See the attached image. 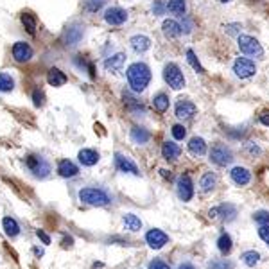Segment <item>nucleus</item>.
<instances>
[{
	"instance_id": "f257e3e1",
	"label": "nucleus",
	"mask_w": 269,
	"mask_h": 269,
	"mask_svg": "<svg viewBox=\"0 0 269 269\" xmlns=\"http://www.w3.org/2000/svg\"><path fill=\"white\" fill-rule=\"evenodd\" d=\"M126 75H128V83L131 86V90L137 93L144 92L149 83H151V68L145 63H142V61L129 65L128 70H126Z\"/></svg>"
},
{
	"instance_id": "f03ea898",
	"label": "nucleus",
	"mask_w": 269,
	"mask_h": 269,
	"mask_svg": "<svg viewBox=\"0 0 269 269\" xmlns=\"http://www.w3.org/2000/svg\"><path fill=\"white\" fill-rule=\"evenodd\" d=\"M79 201L90 206H108L113 199H111V196L108 194L104 188L83 187L81 190H79Z\"/></svg>"
},
{
	"instance_id": "7ed1b4c3",
	"label": "nucleus",
	"mask_w": 269,
	"mask_h": 269,
	"mask_svg": "<svg viewBox=\"0 0 269 269\" xmlns=\"http://www.w3.org/2000/svg\"><path fill=\"white\" fill-rule=\"evenodd\" d=\"M25 167H27L29 172H31L32 176L40 178V180L47 178L50 174V170H52L50 163L47 162L45 158H42V156H36V155H29L27 158H25Z\"/></svg>"
},
{
	"instance_id": "20e7f679",
	"label": "nucleus",
	"mask_w": 269,
	"mask_h": 269,
	"mask_svg": "<svg viewBox=\"0 0 269 269\" xmlns=\"http://www.w3.org/2000/svg\"><path fill=\"white\" fill-rule=\"evenodd\" d=\"M210 162L219 167H226L234 162V152H232V149L228 147L226 144L217 142V144H214L212 149H210Z\"/></svg>"
},
{
	"instance_id": "39448f33",
	"label": "nucleus",
	"mask_w": 269,
	"mask_h": 269,
	"mask_svg": "<svg viewBox=\"0 0 269 269\" xmlns=\"http://www.w3.org/2000/svg\"><path fill=\"white\" fill-rule=\"evenodd\" d=\"M163 79L172 90H181L185 86V75L176 63H167L163 68Z\"/></svg>"
},
{
	"instance_id": "423d86ee",
	"label": "nucleus",
	"mask_w": 269,
	"mask_h": 269,
	"mask_svg": "<svg viewBox=\"0 0 269 269\" xmlns=\"http://www.w3.org/2000/svg\"><path fill=\"white\" fill-rule=\"evenodd\" d=\"M239 50L246 56H252V57H262L264 56V49L262 45L259 43V40H255L253 36L248 34H242L239 36Z\"/></svg>"
},
{
	"instance_id": "0eeeda50",
	"label": "nucleus",
	"mask_w": 269,
	"mask_h": 269,
	"mask_svg": "<svg viewBox=\"0 0 269 269\" xmlns=\"http://www.w3.org/2000/svg\"><path fill=\"white\" fill-rule=\"evenodd\" d=\"M208 217L210 219H221L223 223H232L237 217V206L232 205V203H223V205L210 208Z\"/></svg>"
},
{
	"instance_id": "6e6552de",
	"label": "nucleus",
	"mask_w": 269,
	"mask_h": 269,
	"mask_svg": "<svg viewBox=\"0 0 269 269\" xmlns=\"http://www.w3.org/2000/svg\"><path fill=\"white\" fill-rule=\"evenodd\" d=\"M176 192L181 201H190V199L194 198V183H192V178L188 176V174H181V176L178 178Z\"/></svg>"
},
{
	"instance_id": "1a4fd4ad",
	"label": "nucleus",
	"mask_w": 269,
	"mask_h": 269,
	"mask_svg": "<svg viewBox=\"0 0 269 269\" xmlns=\"http://www.w3.org/2000/svg\"><path fill=\"white\" fill-rule=\"evenodd\" d=\"M234 72L237 78L248 79V78H252V75H255L257 67L252 60H248V57H237L234 63Z\"/></svg>"
},
{
	"instance_id": "9d476101",
	"label": "nucleus",
	"mask_w": 269,
	"mask_h": 269,
	"mask_svg": "<svg viewBox=\"0 0 269 269\" xmlns=\"http://www.w3.org/2000/svg\"><path fill=\"white\" fill-rule=\"evenodd\" d=\"M115 167H117L119 172L140 176V169L137 167V163H134L129 156L122 155V152H115Z\"/></svg>"
},
{
	"instance_id": "9b49d317",
	"label": "nucleus",
	"mask_w": 269,
	"mask_h": 269,
	"mask_svg": "<svg viewBox=\"0 0 269 269\" xmlns=\"http://www.w3.org/2000/svg\"><path fill=\"white\" fill-rule=\"evenodd\" d=\"M145 242L149 244V248L162 249L163 246L169 242V235L163 230H160V228H152V230H149L147 234H145Z\"/></svg>"
},
{
	"instance_id": "f8f14e48",
	"label": "nucleus",
	"mask_w": 269,
	"mask_h": 269,
	"mask_svg": "<svg viewBox=\"0 0 269 269\" xmlns=\"http://www.w3.org/2000/svg\"><path fill=\"white\" fill-rule=\"evenodd\" d=\"M32 47L29 45V43L25 42H16L13 45V57L14 61H18V63H27V61H31L32 57Z\"/></svg>"
},
{
	"instance_id": "ddd939ff",
	"label": "nucleus",
	"mask_w": 269,
	"mask_h": 269,
	"mask_svg": "<svg viewBox=\"0 0 269 269\" xmlns=\"http://www.w3.org/2000/svg\"><path fill=\"white\" fill-rule=\"evenodd\" d=\"M104 20H106V24L117 27V25H122L128 20V11L122 9V7H110V9H106V13H104Z\"/></svg>"
},
{
	"instance_id": "4468645a",
	"label": "nucleus",
	"mask_w": 269,
	"mask_h": 269,
	"mask_svg": "<svg viewBox=\"0 0 269 269\" xmlns=\"http://www.w3.org/2000/svg\"><path fill=\"white\" fill-rule=\"evenodd\" d=\"M83 34H85V29L81 25H70L63 34V43L67 47H75L83 40Z\"/></svg>"
},
{
	"instance_id": "2eb2a0df",
	"label": "nucleus",
	"mask_w": 269,
	"mask_h": 269,
	"mask_svg": "<svg viewBox=\"0 0 269 269\" xmlns=\"http://www.w3.org/2000/svg\"><path fill=\"white\" fill-rule=\"evenodd\" d=\"M174 111H176V117L178 119H190L192 115L198 111V108H196V104L190 103V101L180 99L176 103V108H174Z\"/></svg>"
},
{
	"instance_id": "dca6fc26",
	"label": "nucleus",
	"mask_w": 269,
	"mask_h": 269,
	"mask_svg": "<svg viewBox=\"0 0 269 269\" xmlns=\"http://www.w3.org/2000/svg\"><path fill=\"white\" fill-rule=\"evenodd\" d=\"M230 178L235 185L244 187V185H248L249 181H252V172H249L246 167H234L230 172Z\"/></svg>"
},
{
	"instance_id": "f3484780",
	"label": "nucleus",
	"mask_w": 269,
	"mask_h": 269,
	"mask_svg": "<svg viewBox=\"0 0 269 269\" xmlns=\"http://www.w3.org/2000/svg\"><path fill=\"white\" fill-rule=\"evenodd\" d=\"M57 174H60L61 178H74L79 174V167L75 165L72 160H61V162L57 163Z\"/></svg>"
},
{
	"instance_id": "a211bd4d",
	"label": "nucleus",
	"mask_w": 269,
	"mask_h": 269,
	"mask_svg": "<svg viewBox=\"0 0 269 269\" xmlns=\"http://www.w3.org/2000/svg\"><path fill=\"white\" fill-rule=\"evenodd\" d=\"M129 43H131V49L137 54H144L151 49V40L145 34H134L133 38L129 40Z\"/></svg>"
},
{
	"instance_id": "6ab92c4d",
	"label": "nucleus",
	"mask_w": 269,
	"mask_h": 269,
	"mask_svg": "<svg viewBox=\"0 0 269 269\" xmlns=\"http://www.w3.org/2000/svg\"><path fill=\"white\" fill-rule=\"evenodd\" d=\"M124 63H126V54L117 52V54H113V56L106 57L104 68H106L108 72H119L122 67H124Z\"/></svg>"
},
{
	"instance_id": "aec40b11",
	"label": "nucleus",
	"mask_w": 269,
	"mask_h": 269,
	"mask_svg": "<svg viewBox=\"0 0 269 269\" xmlns=\"http://www.w3.org/2000/svg\"><path fill=\"white\" fill-rule=\"evenodd\" d=\"M187 145H188L190 155H194V156H203V155H206V151H208V145H206L205 138H201V137L190 138Z\"/></svg>"
},
{
	"instance_id": "412c9836",
	"label": "nucleus",
	"mask_w": 269,
	"mask_h": 269,
	"mask_svg": "<svg viewBox=\"0 0 269 269\" xmlns=\"http://www.w3.org/2000/svg\"><path fill=\"white\" fill-rule=\"evenodd\" d=\"M129 138L133 140V144L142 145L151 140V133H149V129L142 128V126H133L131 131H129Z\"/></svg>"
},
{
	"instance_id": "4be33fe9",
	"label": "nucleus",
	"mask_w": 269,
	"mask_h": 269,
	"mask_svg": "<svg viewBox=\"0 0 269 269\" xmlns=\"http://www.w3.org/2000/svg\"><path fill=\"white\" fill-rule=\"evenodd\" d=\"M78 158L85 167H93L97 162H99L101 156H99V152H97L95 149H81L79 155H78Z\"/></svg>"
},
{
	"instance_id": "5701e85b",
	"label": "nucleus",
	"mask_w": 269,
	"mask_h": 269,
	"mask_svg": "<svg viewBox=\"0 0 269 269\" xmlns=\"http://www.w3.org/2000/svg\"><path fill=\"white\" fill-rule=\"evenodd\" d=\"M162 31H163V34H165V38H169V40H172V38H178V36L181 34V25L178 24L176 20H165L162 24Z\"/></svg>"
},
{
	"instance_id": "b1692460",
	"label": "nucleus",
	"mask_w": 269,
	"mask_h": 269,
	"mask_svg": "<svg viewBox=\"0 0 269 269\" xmlns=\"http://www.w3.org/2000/svg\"><path fill=\"white\" fill-rule=\"evenodd\" d=\"M2 228H4V232H6L7 237H11V239L20 235V224H18L16 219H13V217H9V216L2 219Z\"/></svg>"
},
{
	"instance_id": "393cba45",
	"label": "nucleus",
	"mask_w": 269,
	"mask_h": 269,
	"mask_svg": "<svg viewBox=\"0 0 269 269\" xmlns=\"http://www.w3.org/2000/svg\"><path fill=\"white\" fill-rule=\"evenodd\" d=\"M180 155H181V147L178 144H174V142H163V145H162V156L165 160H176V158H180Z\"/></svg>"
},
{
	"instance_id": "a878e982",
	"label": "nucleus",
	"mask_w": 269,
	"mask_h": 269,
	"mask_svg": "<svg viewBox=\"0 0 269 269\" xmlns=\"http://www.w3.org/2000/svg\"><path fill=\"white\" fill-rule=\"evenodd\" d=\"M68 81V78L65 75V72H61L60 68H50L47 74V83L50 86H63Z\"/></svg>"
},
{
	"instance_id": "bb28decb",
	"label": "nucleus",
	"mask_w": 269,
	"mask_h": 269,
	"mask_svg": "<svg viewBox=\"0 0 269 269\" xmlns=\"http://www.w3.org/2000/svg\"><path fill=\"white\" fill-rule=\"evenodd\" d=\"M216 185H217V176L214 172H205L201 176V180H199V188H201V192H205V194L212 192L214 188H216Z\"/></svg>"
},
{
	"instance_id": "cd10ccee",
	"label": "nucleus",
	"mask_w": 269,
	"mask_h": 269,
	"mask_svg": "<svg viewBox=\"0 0 269 269\" xmlns=\"http://www.w3.org/2000/svg\"><path fill=\"white\" fill-rule=\"evenodd\" d=\"M122 224H124L126 230L129 232H140L142 230V221L134 214H124L122 216Z\"/></svg>"
},
{
	"instance_id": "c85d7f7f",
	"label": "nucleus",
	"mask_w": 269,
	"mask_h": 269,
	"mask_svg": "<svg viewBox=\"0 0 269 269\" xmlns=\"http://www.w3.org/2000/svg\"><path fill=\"white\" fill-rule=\"evenodd\" d=\"M169 95H165V93H156L155 97H152V108H155V111H158V113H165L167 110H169Z\"/></svg>"
},
{
	"instance_id": "c756f323",
	"label": "nucleus",
	"mask_w": 269,
	"mask_h": 269,
	"mask_svg": "<svg viewBox=\"0 0 269 269\" xmlns=\"http://www.w3.org/2000/svg\"><path fill=\"white\" fill-rule=\"evenodd\" d=\"M232 248H234V241H232V235L226 234V232H223V234L217 237V249H219L223 255H228V253L232 252Z\"/></svg>"
},
{
	"instance_id": "7c9ffc66",
	"label": "nucleus",
	"mask_w": 269,
	"mask_h": 269,
	"mask_svg": "<svg viewBox=\"0 0 269 269\" xmlns=\"http://www.w3.org/2000/svg\"><path fill=\"white\" fill-rule=\"evenodd\" d=\"M22 25L25 27V31L29 32L31 36L36 34V16L32 13H29V11H25V13H22Z\"/></svg>"
},
{
	"instance_id": "2f4dec72",
	"label": "nucleus",
	"mask_w": 269,
	"mask_h": 269,
	"mask_svg": "<svg viewBox=\"0 0 269 269\" xmlns=\"http://www.w3.org/2000/svg\"><path fill=\"white\" fill-rule=\"evenodd\" d=\"M167 9L174 16H183L185 9H187V4H185V0H169L167 2Z\"/></svg>"
},
{
	"instance_id": "473e14b6",
	"label": "nucleus",
	"mask_w": 269,
	"mask_h": 269,
	"mask_svg": "<svg viewBox=\"0 0 269 269\" xmlns=\"http://www.w3.org/2000/svg\"><path fill=\"white\" fill-rule=\"evenodd\" d=\"M241 259H242V262H244L248 267H255L257 264L260 262V253L255 252V249H249V252H244V253H242Z\"/></svg>"
},
{
	"instance_id": "72a5a7b5",
	"label": "nucleus",
	"mask_w": 269,
	"mask_h": 269,
	"mask_svg": "<svg viewBox=\"0 0 269 269\" xmlns=\"http://www.w3.org/2000/svg\"><path fill=\"white\" fill-rule=\"evenodd\" d=\"M235 262L230 259H216L206 264V269H234Z\"/></svg>"
},
{
	"instance_id": "f704fd0d",
	"label": "nucleus",
	"mask_w": 269,
	"mask_h": 269,
	"mask_svg": "<svg viewBox=\"0 0 269 269\" xmlns=\"http://www.w3.org/2000/svg\"><path fill=\"white\" fill-rule=\"evenodd\" d=\"M13 88H14V81H13V78H11L9 74H0V92H4V93H7V92H13Z\"/></svg>"
},
{
	"instance_id": "c9c22d12",
	"label": "nucleus",
	"mask_w": 269,
	"mask_h": 269,
	"mask_svg": "<svg viewBox=\"0 0 269 269\" xmlns=\"http://www.w3.org/2000/svg\"><path fill=\"white\" fill-rule=\"evenodd\" d=\"M187 61H188V65H190V67L194 68L196 72H198V74H205V68L201 67V63H199L198 56H196V52L192 49L187 50Z\"/></svg>"
},
{
	"instance_id": "e433bc0d",
	"label": "nucleus",
	"mask_w": 269,
	"mask_h": 269,
	"mask_svg": "<svg viewBox=\"0 0 269 269\" xmlns=\"http://www.w3.org/2000/svg\"><path fill=\"white\" fill-rule=\"evenodd\" d=\"M253 221H255L257 224H260V226L269 224V212L267 210H259V212L253 214Z\"/></svg>"
},
{
	"instance_id": "4c0bfd02",
	"label": "nucleus",
	"mask_w": 269,
	"mask_h": 269,
	"mask_svg": "<svg viewBox=\"0 0 269 269\" xmlns=\"http://www.w3.org/2000/svg\"><path fill=\"white\" fill-rule=\"evenodd\" d=\"M170 133H172V137L176 138V140H183V138L187 137V129H185L183 124H174Z\"/></svg>"
},
{
	"instance_id": "58836bf2",
	"label": "nucleus",
	"mask_w": 269,
	"mask_h": 269,
	"mask_svg": "<svg viewBox=\"0 0 269 269\" xmlns=\"http://www.w3.org/2000/svg\"><path fill=\"white\" fill-rule=\"evenodd\" d=\"M32 101H34V106H43V103H45V93L42 92V90H34L32 92Z\"/></svg>"
},
{
	"instance_id": "ea45409f",
	"label": "nucleus",
	"mask_w": 269,
	"mask_h": 269,
	"mask_svg": "<svg viewBox=\"0 0 269 269\" xmlns=\"http://www.w3.org/2000/svg\"><path fill=\"white\" fill-rule=\"evenodd\" d=\"M149 269H170V266L165 262V260L155 259V260H151V262H149Z\"/></svg>"
},
{
	"instance_id": "a19ab883",
	"label": "nucleus",
	"mask_w": 269,
	"mask_h": 269,
	"mask_svg": "<svg viewBox=\"0 0 269 269\" xmlns=\"http://www.w3.org/2000/svg\"><path fill=\"white\" fill-rule=\"evenodd\" d=\"M259 237L269 246V224H264V226L259 228Z\"/></svg>"
},
{
	"instance_id": "79ce46f5",
	"label": "nucleus",
	"mask_w": 269,
	"mask_h": 269,
	"mask_svg": "<svg viewBox=\"0 0 269 269\" xmlns=\"http://www.w3.org/2000/svg\"><path fill=\"white\" fill-rule=\"evenodd\" d=\"M167 6H163L162 0H155L152 2V13L156 14V16H160V14H163V9H165Z\"/></svg>"
},
{
	"instance_id": "37998d69",
	"label": "nucleus",
	"mask_w": 269,
	"mask_h": 269,
	"mask_svg": "<svg viewBox=\"0 0 269 269\" xmlns=\"http://www.w3.org/2000/svg\"><path fill=\"white\" fill-rule=\"evenodd\" d=\"M244 151L248 152V155H259L260 149L257 147V145L253 144V142H248V144H246V147H244Z\"/></svg>"
},
{
	"instance_id": "c03bdc74",
	"label": "nucleus",
	"mask_w": 269,
	"mask_h": 269,
	"mask_svg": "<svg viewBox=\"0 0 269 269\" xmlns=\"http://www.w3.org/2000/svg\"><path fill=\"white\" fill-rule=\"evenodd\" d=\"M36 237H38L40 241H42L45 246H47V244H50V237H49V235H47L43 230H36Z\"/></svg>"
},
{
	"instance_id": "a18cd8bd",
	"label": "nucleus",
	"mask_w": 269,
	"mask_h": 269,
	"mask_svg": "<svg viewBox=\"0 0 269 269\" xmlns=\"http://www.w3.org/2000/svg\"><path fill=\"white\" fill-rule=\"evenodd\" d=\"M101 6H103V2H97V0H90V2L86 4V7H88L90 11H97Z\"/></svg>"
},
{
	"instance_id": "49530a36",
	"label": "nucleus",
	"mask_w": 269,
	"mask_h": 269,
	"mask_svg": "<svg viewBox=\"0 0 269 269\" xmlns=\"http://www.w3.org/2000/svg\"><path fill=\"white\" fill-rule=\"evenodd\" d=\"M259 119H260V122H262L264 126H269V111H264Z\"/></svg>"
},
{
	"instance_id": "de8ad7c7",
	"label": "nucleus",
	"mask_w": 269,
	"mask_h": 269,
	"mask_svg": "<svg viewBox=\"0 0 269 269\" xmlns=\"http://www.w3.org/2000/svg\"><path fill=\"white\" fill-rule=\"evenodd\" d=\"M178 269H198V267H196L192 262H181L180 266H178Z\"/></svg>"
},
{
	"instance_id": "09e8293b",
	"label": "nucleus",
	"mask_w": 269,
	"mask_h": 269,
	"mask_svg": "<svg viewBox=\"0 0 269 269\" xmlns=\"http://www.w3.org/2000/svg\"><path fill=\"white\" fill-rule=\"evenodd\" d=\"M72 242H74V239L72 237H65L63 239V246H72Z\"/></svg>"
},
{
	"instance_id": "8fccbe9b",
	"label": "nucleus",
	"mask_w": 269,
	"mask_h": 269,
	"mask_svg": "<svg viewBox=\"0 0 269 269\" xmlns=\"http://www.w3.org/2000/svg\"><path fill=\"white\" fill-rule=\"evenodd\" d=\"M32 252H34L36 257H42V255H43V249H42V248H34Z\"/></svg>"
},
{
	"instance_id": "3c124183",
	"label": "nucleus",
	"mask_w": 269,
	"mask_h": 269,
	"mask_svg": "<svg viewBox=\"0 0 269 269\" xmlns=\"http://www.w3.org/2000/svg\"><path fill=\"white\" fill-rule=\"evenodd\" d=\"M160 172H162V176H163V178H170V170L162 169V170H160Z\"/></svg>"
},
{
	"instance_id": "603ef678",
	"label": "nucleus",
	"mask_w": 269,
	"mask_h": 269,
	"mask_svg": "<svg viewBox=\"0 0 269 269\" xmlns=\"http://www.w3.org/2000/svg\"><path fill=\"white\" fill-rule=\"evenodd\" d=\"M221 4H228V2H232V0H219Z\"/></svg>"
}]
</instances>
